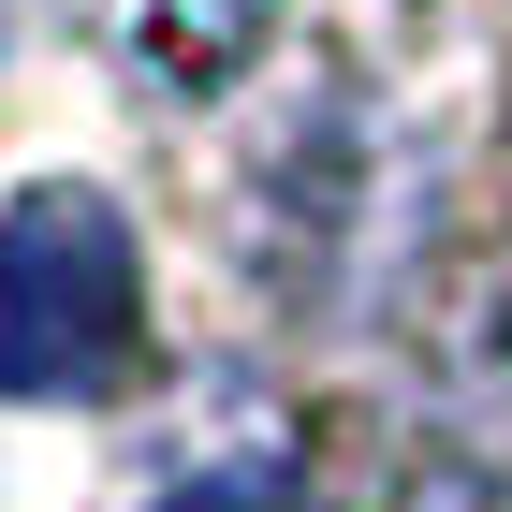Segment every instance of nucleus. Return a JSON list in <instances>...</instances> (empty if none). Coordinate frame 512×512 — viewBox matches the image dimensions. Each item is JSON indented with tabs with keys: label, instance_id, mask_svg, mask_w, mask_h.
<instances>
[{
	"label": "nucleus",
	"instance_id": "nucleus-4",
	"mask_svg": "<svg viewBox=\"0 0 512 512\" xmlns=\"http://www.w3.org/2000/svg\"><path fill=\"white\" fill-rule=\"evenodd\" d=\"M439 512H469V498H439Z\"/></svg>",
	"mask_w": 512,
	"mask_h": 512
},
{
	"label": "nucleus",
	"instance_id": "nucleus-2",
	"mask_svg": "<svg viewBox=\"0 0 512 512\" xmlns=\"http://www.w3.org/2000/svg\"><path fill=\"white\" fill-rule=\"evenodd\" d=\"M249 44H264V0H147V74L161 88H235Z\"/></svg>",
	"mask_w": 512,
	"mask_h": 512
},
{
	"label": "nucleus",
	"instance_id": "nucleus-3",
	"mask_svg": "<svg viewBox=\"0 0 512 512\" xmlns=\"http://www.w3.org/2000/svg\"><path fill=\"white\" fill-rule=\"evenodd\" d=\"M0 30H15V0H0Z\"/></svg>",
	"mask_w": 512,
	"mask_h": 512
},
{
	"label": "nucleus",
	"instance_id": "nucleus-1",
	"mask_svg": "<svg viewBox=\"0 0 512 512\" xmlns=\"http://www.w3.org/2000/svg\"><path fill=\"white\" fill-rule=\"evenodd\" d=\"M132 322V220L74 176H30L0 205V395H103L132 366Z\"/></svg>",
	"mask_w": 512,
	"mask_h": 512
}]
</instances>
